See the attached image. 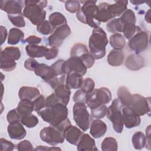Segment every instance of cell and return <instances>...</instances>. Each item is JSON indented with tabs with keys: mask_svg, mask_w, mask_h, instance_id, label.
<instances>
[{
	"mask_svg": "<svg viewBox=\"0 0 151 151\" xmlns=\"http://www.w3.org/2000/svg\"><path fill=\"white\" fill-rule=\"evenodd\" d=\"M37 113L44 121L63 132L68 126L71 124L68 118V111L67 106L62 103L45 107Z\"/></svg>",
	"mask_w": 151,
	"mask_h": 151,
	"instance_id": "6da1fadb",
	"label": "cell"
},
{
	"mask_svg": "<svg viewBox=\"0 0 151 151\" xmlns=\"http://www.w3.org/2000/svg\"><path fill=\"white\" fill-rule=\"evenodd\" d=\"M127 1H116L113 4L101 2L98 6L96 20L100 23L106 22L121 15L127 9Z\"/></svg>",
	"mask_w": 151,
	"mask_h": 151,
	"instance_id": "7a4b0ae2",
	"label": "cell"
},
{
	"mask_svg": "<svg viewBox=\"0 0 151 151\" xmlns=\"http://www.w3.org/2000/svg\"><path fill=\"white\" fill-rule=\"evenodd\" d=\"M108 42L107 34L101 27L93 29L89 38L88 46L90 54L95 59H101L105 56Z\"/></svg>",
	"mask_w": 151,
	"mask_h": 151,
	"instance_id": "3957f363",
	"label": "cell"
},
{
	"mask_svg": "<svg viewBox=\"0 0 151 151\" xmlns=\"http://www.w3.org/2000/svg\"><path fill=\"white\" fill-rule=\"evenodd\" d=\"M47 1H25L23 15L34 25H38L45 20L46 11L44 9L47 5Z\"/></svg>",
	"mask_w": 151,
	"mask_h": 151,
	"instance_id": "277c9868",
	"label": "cell"
},
{
	"mask_svg": "<svg viewBox=\"0 0 151 151\" xmlns=\"http://www.w3.org/2000/svg\"><path fill=\"white\" fill-rule=\"evenodd\" d=\"M96 1H86L77 11L76 17L78 20L94 28L99 27L100 22L96 20V15L98 9Z\"/></svg>",
	"mask_w": 151,
	"mask_h": 151,
	"instance_id": "5b68a950",
	"label": "cell"
},
{
	"mask_svg": "<svg viewBox=\"0 0 151 151\" xmlns=\"http://www.w3.org/2000/svg\"><path fill=\"white\" fill-rule=\"evenodd\" d=\"M111 100V93L107 87H100L94 89L91 93L87 94L86 103L91 109H94L101 104L109 103Z\"/></svg>",
	"mask_w": 151,
	"mask_h": 151,
	"instance_id": "8992f818",
	"label": "cell"
},
{
	"mask_svg": "<svg viewBox=\"0 0 151 151\" xmlns=\"http://www.w3.org/2000/svg\"><path fill=\"white\" fill-rule=\"evenodd\" d=\"M20 50L15 47H6L1 52V70L5 71H11L16 67V60L21 58Z\"/></svg>",
	"mask_w": 151,
	"mask_h": 151,
	"instance_id": "52a82bcc",
	"label": "cell"
},
{
	"mask_svg": "<svg viewBox=\"0 0 151 151\" xmlns=\"http://www.w3.org/2000/svg\"><path fill=\"white\" fill-rule=\"evenodd\" d=\"M122 104L118 99H115L111 105L107 107V117L109 119L113 125L114 130L117 133H121L123 129L124 123L122 118Z\"/></svg>",
	"mask_w": 151,
	"mask_h": 151,
	"instance_id": "ba28073f",
	"label": "cell"
},
{
	"mask_svg": "<svg viewBox=\"0 0 151 151\" xmlns=\"http://www.w3.org/2000/svg\"><path fill=\"white\" fill-rule=\"evenodd\" d=\"M73 119L83 132L87 131L91 123V117L84 103H76L73 108Z\"/></svg>",
	"mask_w": 151,
	"mask_h": 151,
	"instance_id": "9c48e42d",
	"label": "cell"
},
{
	"mask_svg": "<svg viewBox=\"0 0 151 151\" xmlns=\"http://www.w3.org/2000/svg\"><path fill=\"white\" fill-rule=\"evenodd\" d=\"M40 137L41 140L51 146L63 143L65 139L64 132L52 126L42 129Z\"/></svg>",
	"mask_w": 151,
	"mask_h": 151,
	"instance_id": "30bf717a",
	"label": "cell"
},
{
	"mask_svg": "<svg viewBox=\"0 0 151 151\" xmlns=\"http://www.w3.org/2000/svg\"><path fill=\"white\" fill-rule=\"evenodd\" d=\"M149 42V34L140 29L129 40V47L136 54H139L147 48Z\"/></svg>",
	"mask_w": 151,
	"mask_h": 151,
	"instance_id": "8fae6325",
	"label": "cell"
},
{
	"mask_svg": "<svg viewBox=\"0 0 151 151\" xmlns=\"http://www.w3.org/2000/svg\"><path fill=\"white\" fill-rule=\"evenodd\" d=\"M140 116L150 113V97L146 98L139 94L132 95V101L130 106Z\"/></svg>",
	"mask_w": 151,
	"mask_h": 151,
	"instance_id": "7c38bea8",
	"label": "cell"
},
{
	"mask_svg": "<svg viewBox=\"0 0 151 151\" xmlns=\"http://www.w3.org/2000/svg\"><path fill=\"white\" fill-rule=\"evenodd\" d=\"M71 34V29L67 24H64L55 29L48 37V44L51 47L58 48L61 46L64 40Z\"/></svg>",
	"mask_w": 151,
	"mask_h": 151,
	"instance_id": "4fadbf2b",
	"label": "cell"
},
{
	"mask_svg": "<svg viewBox=\"0 0 151 151\" xmlns=\"http://www.w3.org/2000/svg\"><path fill=\"white\" fill-rule=\"evenodd\" d=\"M63 72L65 74L74 72L83 76L87 73V67L79 58L70 57L64 63Z\"/></svg>",
	"mask_w": 151,
	"mask_h": 151,
	"instance_id": "5bb4252c",
	"label": "cell"
},
{
	"mask_svg": "<svg viewBox=\"0 0 151 151\" xmlns=\"http://www.w3.org/2000/svg\"><path fill=\"white\" fill-rule=\"evenodd\" d=\"M123 122L125 127L127 129H132L138 126L141 122L139 116L130 106H125L122 109Z\"/></svg>",
	"mask_w": 151,
	"mask_h": 151,
	"instance_id": "9a60e30c",
	"label": "cell"
},
{
	"mask_svg": "<svg viewBox=\"0 0 151 151\" xmlns=\"http://www.w3.org/2000/svg\"><path fill=\"white\" fill-rule=\"evenodd\" d=\"M24 2L23 1L2 0L0 1L1 10L8 14H15L22 13Z\"/></svg>",
	"mask_w": 151,
	"mask_h": 151,
	"instance_id": "2e32d148",
	"label": "cell"
},
{
	"mask_svg": "<svg viewBox=\"0 0 151 151\" xmlns=\"http://www.w3.org/2000/svg\"><path fill=\"white\" fill-rule=\"evenodd\" d=\"M7 130L10 138L14 140H21L27 134L26 130L20 122L9 123Z\"/></svg>",
	"mask_w": 151,
	"mask_h": 151,
	"instance_id": "e0dca14e",
	"label": "cell"
},
{
	"mask_svg": "<svg viewBox=\"0 0 151 151\" xmlns=\"http://www.w3.org/2000/svg\"><path fill=\"white\" fill-rule=\"evenodd\" d=\"M64 134L65 139L69 143L77 145L83 133L79 128L71 124L65 129Z\"/></svg>",
	"mask_w": 151,
	"mask_h": 151,
	"instance_id": "ac0fdd59",
	"label": "cell"
},
{
	"mask_svg": "<svg viewBox=\"0 0 151 151\" xmlns=\"http://www.w3.org/2000/svg\"><path fill=\"white\" fill-rule=\"evenodd\" d=\"M125 65L126 68L130 70L136 71L144 67L145 59L139 54H132L126 58Z\"/></svg>",
	"mask_w": 151,
	"mask_h": 151,
	"instance_id": "d6986e66",
	"label": "cell"
},
{
	"mask_svg": "<svg viewBox=\"0 0 151 151\" xmlns=\"http://www.w3.org/2000/svg\"><path fill=\"white\" fill-rule=\"evenodd\" d=\"M34 72L37 76L41 77L46 83L52 79L56 75L54 70L51 66L44 63L39 64Z\"/></svg>",
	"mask_w": 151,
	"mask_h": 151,
	"instance_id": "ffe728a7",
	"label": "cell"
},
{
	"mask_svg": "<svg viewBox=\"0 0 151 151\" xmlns=\"http://www.w3.org/2000/svg\"><path fill=\"white\" fill-rule=\"evenodd\" d=\"M77 149L78 151L97 150L95 140L88 134H83L78 142Z\"/></svg>",
	"mask_w": 151,
	"mask_h": 151,
	"instance_id": "44dd1931",
	"label": "cell"
},
{
	"mask_svg": "<svg viewBox=\"0 0 151 151\" xmlns=\"http://www.w3.org/2000/svg\"><path fill=\"white\" fill-rule=\"evenodd\" d=\"M40 95L39 89L35 87L23 86L20 88L18 92L20 100H28L32 101Z\"/></svg>",
	"mask_w": 151,
	"mask_h": 151,
	"instance_id": "7402d4cb",
	"label": "cell"
},
{
	"mask_svg": "<svg viewBox=\"0 0 151 151\" xmlns=\"http://www.w3.org/2000/svg\"><path fill=\"white\" fill-rule=\"evenodd\" d=\"M107 131V125L100 119L94 120L91 123L90 133L94 138L103 136Z\"/></svg>",
	"mask_w": 151,
	"mask_h": 151,
	"instance_id": "603a6c76",
	"label": "cell"
},
{
	"mask_svg": "<svg viewBox=\"0 0 151 151\" xmlns=\"http://www.w3.org/2000/svg\"><path fill=\"white\" fill-rule=\"evenodd\" d=\"M27 55L31 58H41L45 57L48 48L43 45L28 44L25 47Z\"/></svg>",
	"mask_w": 151,
	"mask_h": 151,
	"instance_id": "cb8c5ba5",
	"label": "cell"
},
{
	"mask_svg": "<svg viewBox=\"0 0 151 151\" xmlns=\"http://www.w3.org/2000/svg\"><path fill=\"white\" fill-rule=\"evenodd\" d=\"M54 94L60 100L61 103L67 106L71 94L70 88L66 84H62L54 89Z\"/></svg>",
	"mask_w": 151,
	"mask_h": 151,
	"instance_id": "d4e9b609",
	"label": "cell"
},
{
	"mask_svg": "<svg viewBox=\"0 0 151 151\" xmlns=\"http://www.w3.org/2000/svg\"><path fill=\"white\" fill-rule=\"evenodd\" d=\"M124 58V53L122 50L113 49L108 54L107 60L110 65L117 67L123 64Z\"/></svg>",
	"mask_w": 151,
	"mask_h": 151,
	"instance_id": "484cf974",
	"label": "cell"
},
{
	"mask_svg": "<svg viewBox=\"0 0 151 151\" xmlns=\"http://www.w3.org/2000/svg\"><path fill=\"white\" fill-rule=\"evenodd\" d=\"M83 76L73 72L67 74L66 85L70 89H78L81 87L83 83Z\"/></svg>",
	"mask_w": 151,
	"mask_h": 151,
	"instance_id": "4316f807",
	"label": "cell"
},
{
	"mask_svg": "<svg viewBox=\"0 0 151 151\" xmlns=\"http://www.w3.org/2000/svg\"><path fill=\"white\" fill-rule=\"evenodd\" d=\"M117 95L122 106H130L132 101V94L128 88L124 86H120L117 91Z\"/></svg>",
	"mask_w": 151,
	"mask_h": 151,
	"instance_id": "83f0119b",
	"label": "cell"
},
{
	"mask_svg": "<svg viewBox=\"0 0 151 151\" xmlns=\"http://www.w3.org/2000/svg\"><path fill=\"white\" fill-rule=\"evenodd\" d=\"M16 109L21 117L31 114L34 111L32 101L28 100H21Z\"/></svg>",
	"mask_w": 151,
	"mask_h": 151,
	"instance_id": "f1b7e54d",
	"label": "cell"
},
{
	"mask_svg": "<svg viewBox=\"0 0 151 151\" xmlns=\"http://www.w3.org/2000/svg\"><path fill=\"white\" fill-rule=\"evenodd\" d=\"M109 42L110 45L114 50H122L126 45L125 38L120 33H116L111 35L110 37Z\"/></svg>",
	"mask_w": 151,
	"mask_h": 151,
	"instance_id": "f546056e",
	"label": "cell"
},
{
	"mask_svg": "<svg viewBox=\"0 0 151 151\" xmlns=\"http://www.w3.org/2000/svg\"><path fill=\"white\" fill-rule=\"evenodd\" d=\"M48 21L52 27L55 29L64 24H67V19L65 16L59 12H55L51 14L49 16Z\"/></svg>",
	"mask_w": 151,
	"mask_h": 151,
	"instance_id": "4dcf8cb0",
	"label": "cell"
},
{
	"mask_svg": "<svg viewBox=\"0 0 151 151\" xmlns=\"http://www.w3.org/2000/svg\"><path fill=\"white\" fill-rule=\"evenodd\" d=\"M24 37V32L19 29L16 28H11L8 33V44L15 45L19 42Z\"/></svg>",
	"mask_w": 151,
	"mask_h": 151,
	"instance_id": "1f68e13d",
	"label": "cell"
},
{
	"mask_svg": "<svg viewBox=\"0 0 151 151\" xmlns=\"http://www.w3.org/2000/svg\"><path fill=\"white\" fill-rule=\"evenodd\" d=\"M132 142L135 149H142L146 145V137L142 132H136L132 136Z\"/></svg>",
	"mask_w": 151,
	"mask_h": 151,
	"instance_id": "d6a6232c",
	"label": "cell"
},
{
	"mask_svg": "<svg viewBox=\"0 0 151 151\" xmlns=\"http://www.w3.org/2000/svg\"><path fill=\"white\" fill-rule=\"evenodd\" d=\"M101 150L103 151H116L118 145L117 140L112 137H106L101 143Z\"/></svg>",
	"mask_w": 151,
	"mask_h": 151,
	"instance_id": "836d02e7",
	"label": "cell"
},
{
	"mask_svg": "<svg viewBox=\"0 0 151 151\" xmlns=\"http://www.w3.org/2000/svg\"><path fill=\"white\" fill-rule=\"evenodd\" d=\"M123 24L120 18H114L110 20L106 25L107 29L109 32L111 33H118L122 32Z\"/></svg>",
	"mask_w": 151,
	"mask_h": 151,
	"instance_id": "e575fe53",
	"label": "cell"
},
{
	"mask_svg": "<svg viewBox=\"0 0 151 151\" xmlns=\"http://www.w3.org/2000/svg\"><path fill=\"white\" fill-rule=\"evenodd\" d=\"M140 29H139L138 27L136 26L135 24L129 23L123 25L122 32L124 37L130 40Z\"/></svg>",
	"mask_w": 151,
	"mask_h": 151,
	"instance_id": "d590c367",
	"label": "cell"
},
{
	"mask_svg": "<svg viewBox=\"0 0 151 151\" xmlns=\"http://www.w3.org/2000/svg\"><path fill=\"white\" fill-rule=\"evenodd\" d=\"M88 52L86 45L81 43L76 44L71 49L70 56L75 57H80L85 53Z\"/></svg>",
	"mask_w": 151,
	"mask_h": 151,
	"instance_id": "8d00e7d4",
	"label": "cell"
},
{
	"mask_svg": "<svg viewBox=\"0 0 151 151\" xmlns=\"http://www.w3.org/2000/svg\"><path fill=\"white\" fill-rule=\"evenodd\" d=\"M21 123L28 128H32L38 124V119L35 115L29 114L21 117Z\"/></svg>",
	"mask_w": 151,
	"mask_h": 151,
	"instance_id": "74e56055",
	"label": "cell"
},
{
	"mask_svg": "<svg viewBox=\"0 0 151 151\" xmlns=\"http://www.w3.org/2000/svg\"><path fill=\"white\" fill-rule=\"evenodd\" d=\"M8 18L12 25L17 27H24L25 25V21L24 19L22 13L15 14H8Z\"/></svg>",
	"mask_w": 151,
	"mask_h": 151,
	"instance_id": "f35d334b",
	"label": "cell"
},
{
	"mask_svg": "<svg viewBox=\"0 0 151 151\" xmlns=\"http://www.w3.org/2000/svg\"><path fill=\"white\" fill-rule=\"evenodd\" d=\"M123 25L126 24H136V16L134 12L130 9H127L119 18Z\"/></svg>",
	"mask_w": 151,
	"mask_h": 151,
	"instance_id": "ab89813d",
	"label": "cell"
},
{
	"mask_svg": "<svg viewBox=\"0 0 151 151\" xmlns=\"http://www.w3.org/2000/svg\"><path fill=\"white\" fill-rule=\"evenodd\" d=\"M37 30L41 34L47 35L51 34L53 32L54 28L52 27L48 21L44 20L37 26Z\"/></svg>",
	"mask_w": 151,
	"mask_h": 151,
	"instance_id": "60d3db41",
	"label": "cell"
},
{
	"mask_svg": "<svg viewBox=\"0 0 151 151\" xmlns=\"http://www.w3.org/2000/svg\"><path fill=\"white\" fill-rule=\"evenodd\" d=\"M107 107L105 104H101L99 107L91 110V115L93 117L97 119L103 118L107 113Z\"/></svg>",
	"mask_w": 151,
	"mask_h": 151,
	"instance_id": "b9f144b4",
	"label": "cell"
},
{
	"mask_svg": "<svg viewBox=\"0 0 151 151\" xmlns=\"http://www.w3.org/2000/svg\"><path fill=\"white\" fill-rule=\"evenodd\" d=\"M65 74H63L60 75H55L52 79L47 82V83L52 87L55 89L58 86L64 84L65 80Z\"/></svg>",
	"mask_w": 151,
	"mask_h": 151,
	"instance_id": "7bdbcfd3",
	"label": "cell"
},
{
	"mask_svg": "<svg viewBox=\"0 0 151 151\" xmlns=\"http://www.w3.org/2000/svg\"><path fill=\"white\" fill-rule=\"evenodd\" d=\"M94 87L95 83L94 80L91 78H86L83 80L80 89L86 94H88L94 89Z\"/></svg>",
	"mask_w": 151,
	"mask_h": 151,
	"instance_id": "ee69618b",
	"label": "cell"
},
{
	"mask_svg": "<svg viewBox=\"0 0 151 151\" xmlns=\"http://www.w3.org/2000/svg\"><path fill=\"white\" fill-rule=\"evenodd\" d=\"M81 6L78 1H67L65 2V8L70 13L77 12Z\"/></svg>",
	"mask_w": 151,
	"mask_h": 151,
	"instance_id": "f6af8a7d",
	"label": "cell"
},
{
	"mask_svg": "<svg viewBox=\"0 0 151 151\" xmlns=\"http://www.w3.org/2000/svg\"><path fill=\"white\" fill-rule=\"evenodd\" d=\"M79 58L81 60V61L84 64V65L87 67V68L92 67L95 63V60H96L94 58V57L89 52L84 54L81 57H80Z\"/></svg>",
	"mask_w": 151,
	"mask_h": 151,
	"instance_id": "bcb514c9",
	"label": "cell"
},
{
	"mask_svg": "<svg viewBox=\"0 0 151 151\" xmlns=\"http://www.w3.org/2000/svg\"><path fill=\"white\" fill-rule=\"evenodd\" d=\"M32 103L34 106V111L37 112L45 107V99L42 95L39 96L38 97L34 99L32 101Z\"/></svg>",
	"mask_w": 151,
	"mask_h": 151,
	"instance_id": "7dc6e473",
	"label": "cell"
},
{
	"mask_svg": "<svg viewBox=\"0 0 151 151\" xmlns=\"http://www.w3.org/2000/svg\"><path fill=\"white\" fill-rule=\"evenodd\" d=\"M21 116L17 111V109H12L8 112L6 115V119L9 123L13 122H21Z\"/></svg>",
	"mask_w": 151,
	"mask_h": 151,
	"instance_id": "c3c4849f",
	"label": "cell"
},
{
	"mask_svg": "<svg viewBox=\"0 0 151 151\" xmlns=\"http://www.w3.org/2000/svg\"><path fill=\"white\" fill-rule=\"evenodd\" d=\"M87 94L84 92L82 90H77L73 97L74 102L76 103H86Z\"/></svg>",
	"mask_w": 151,
	"mask_h": 151,
	"instance_id": "681fc988",
	"label": "cell"
},
{
	"mask_svg": "<svg viewBox=\"0 0 151 151\" xmlns=\"http://www.w3.org/2000/svg\"><path fill=\"white\" fill-rule=\"evenodd\" d=\"M64 60L60 59L58 60L56 62L53 63L51 67L54 70L56 75H60L64 74L63 72V64L64 63Z\"/></svg>",
	"mask_w": 151,
	"mask_h": 151,
	"instance_id": "f907efd6",
	"label": "cell"
},
{
	"mask_svg": "<svg viewBox=\"0 0 151 151\" xmlns=\"http://www.w3.org/2000/svg\"><path fill=\"white\" fill-rule=\"evenodd\" d=\"M17 149L19 151L32 150L33 147L31 143L28 140H24L20 142L17 145Z\"/></svg>",
	"mask_w": 151,
	"mask_h": 151,
	"instance_id": "816d5d0a",
	"label": "cell"
},
{
	"mask_svg": "<svg viewBox=\"0 0 151 151\" xmlns=\"http://www.w3.org/2000/svg\"><path fill=\"white\" fill-rule=\"evenodd\" d=\"M1 151H11L14 149L15 145L11 142L4 138L0 139Z\"/></svg>",
	"mask_w": 151,
	"mask_h": 151,
	"instance_id": "f5cc1de1",
	"label": "cell"
},
{
	"mask_svg": "<svg viewBox=\"0 0 151 151\" xmlns=\"http://www.w3.org/2000/svg\"><path fill=\"white\" fill-rule=\"evenodd\" d=\"M61 103L54 93H52L45 99V107H50Z\"/></svg>",
	"mask_w": 151,
	"mask_h": 151,
	"instance_id": "db71d44e",
	"label": "cell"
},
{
	"mask_svg": "<svg viewBox=\"0 0 151 151\" xmlns=\"http://www.w3.org/2000/svg\"><path fill=\"white\" fill-rule=\"evenodd\" d=\"M39 63L33 58L27 59L24 62V67L29 71H35Z\"/></svg>",
	"mask_w": 151,
	"mask_h": 151,
	"instance_id": "11a10c76",
	"label": "cell"
},
{
	"mask_svg": "<svg viewBox=\"0 0 151 151\" xmlns=\"http://www.w3.org/2000/svg\"><path fill=\"white\" fill-rule=\"evenodd\" d=\"M58 54V50L55 47H50L48 48V50L45 56L46 60H49L55 58Z\"/></svg>",
	"mask_w": 151,
	"mask_h": 151,
	"instance_id": "9f6ffc18",
	"label": "cell"
},
{
	"mask_svg": "<svg viewBox=\"0 0 151 151\" xmlns=\"http://www.w3.org/2000/svg\"><path fill=\"white\" fill-rule=\"evenodd\" d=\"M41 38L35 36V35H30L25 40V42H27L28 44L31 45H38L41 42Z\"/></svg>",
	"mask_w": 151,
	"mask_h": 151,
	"instance_id": "6f0895ef",
	"label": "cell"
},
{
	"mask_svg": "<svg viewBox=\"0 0 151 151\" xmlns=\"http://www.w3.org/2000/svg\"><path fill=\"white\" fill-rule=\"evenodd\" d=\"M146 148L150 150V126L149 125L146 129Z\"/></svg>",
	"mask_w": 151,
	"mask_h": 151,
	"instance_id": "680465c9",
	"label": "cell"
},
{
	"mask_svg": "<svg viewBox=\"0 0 151 151\" xmlns=\"http://www.w3.org/2000/svg\"><path fill=\"white\" fill-rule=\"evenodd\" d=\"M0 30H1V45L3 44V43L5 41L6 36H7V29L6 28L1 25L0 27Z\"/></svg>",
	"mask_w": 151,
	"mask_h": 151,
	"instance_id": "91938a15",
	"label": "cell"
},
{
	"mask_svg": "<svg viewBox=\"0 0 151 151\" xmlns=\"http://www.w3.org/2000/svg\"><path fill=\"white\" fill-rule=\"evenodd\" d=\"M34 150H61V149L59 148V147H54V146L48 147H47L45 146H38Z\"/></svg>",
	"mask_w": 151,
	"mask_h": 151,
	"instance_id": "94428289",
	"label": "cell"
},
{
	"mask_svg": "<svg viewBox=\"0 0 151 151\" xmlns=\"http://www.w3.org/2000/svg\"><path fill=\"white\" fill-rule=\"evenodd\" d=\"M145 20L148 22V23H150V10L149 9L145 15Z\"/></svg>",
	"mask_w": 151,
	"mask_h": 151,
	"instance_id": "6125c7cd",
	"label": "cell"
},
{
	"mask_svg": "<svg viewBox=\"0 0 151 151\" xmlns=\"http://www.w3.org/2000/svg\"><path fill=\"white\" fill-rule=\"evenodd\" d=\"M130 2L135 5H140L141 4H143L145 2V1H130Z\"/></svg>",
	"mask_w": 151,
	"mask_h": 151,
	"instance_id": "be15d7a7",
	"label": "cell"
}]
</instances>
